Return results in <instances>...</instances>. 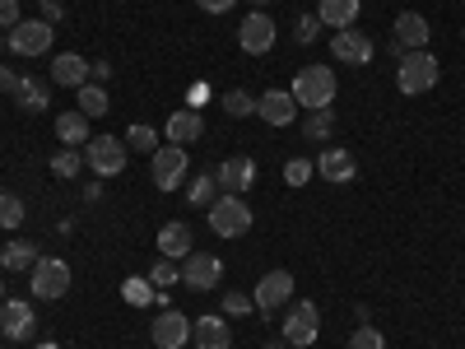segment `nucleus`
<instances>
[{"label": "nucleus", "mask_w": 465, "mask_h": 349, "mask_svg": "<svg viewBox=\"0 0 465 349\" xmlns=\"http://www.w3.org/2000/svg\"><path fill=\"white\" fill-rule=\"evenodd\" d=\"M126 149L153 154V149H159V131H153V126H131V131H126Z\"/></svg>", "instance_id": "473e14b6"}, {"label": "nucleus", "mask_w": 465, "mask_h": 349, "mask_svg": "<svg viewBox=\"0 0 465 349\" xmlns=\"http://www.w3.org/2000/svg\"><path fill=\"white\" fill-rule=\"evenodd\" d=\"M307 140H331L335 135V112L331 107H317V112H307V126H302Z\"/></svg>", "instance_id": "c85d7f7f"}, {"label": "nucleus", "mask_w": 465, "mask_h": 349, "mask_svg": "<svg viewBox=\"0 0 465 349\" xmlns=\"http://www.w3.org/2000/svg\"><path fill=\"white\" fill-rule=\"evenodd\" d=\"M186 344H191V322H186V313L168 307V313L153 322V349H186Z\"/></svg>", "instance_id": "2eb2a0df"}, {"label": "nucleus", "mask_w": 465, "mask_h": 349, "mask_svg": "<svg viewBox=\"0 0 465 349\" xmlns=\"http://www.w3.org/2000/svg\"><path fill=\"white\" fill-rule=\"evenodd\" d=\"M247 313H256V298L252 294H223V317H247Z\"/></svg>", "instance_id": "4c0bfd02"}, {"label": "nucleus", "mask_w": 465, "mask_h": 349, "mask_svg": "<svg viewBox=\"0 0 465 349\" xmlns=\"http://www.w3.org/2000/svg\"><path fill=\"white\" fill-rule=\"evenodd\" d=\"M28 289H33V298H43V303L65 298V289H70V265L56 261V256H37V265L28 270Z\"/></svg>", "instance_id": "39448f33"}, {"label": "nucleus", "mask_w": 465, "mask_h": 349, "mask_svg": "<svg viewBox=\"0 0 465 349\" xmlns=\"http://www.w3.org/2000/svg\"><path fill=\"white\" fill-rule=\"evenodd\" d=\"M126 140L122 135H94L89 145H84V168L94 173V177H122L126 173Z\"/></svg>", "instance_id": "7ed1b4c3"}, {"label": "nucleus", "mask_w": 465, "mask_h": 349, "mask_svg": "<svg viewBox=\"0 0 465 349\" xmlns=\"http://www.w3.org/2000/svg\"><path fill=\"white\" fill-rule=\"evenodd\" d=\"M344 349H386V335H381L377 326H359L354 335H349Z\"/></svg>", "instance_id": "e433bc0d"}, {"label": "nucleus", "mask_w": 465, "mask_h": 349, "mask_svg": "<svg viewBox=\"0 0 465 349\" xmlns=\"http://www.w3.org/2000/svg\"><path fill=\"white\" fill-rule=\"evenodd\" d=\"M289 349H312V340L322 335V313H317V303H293L289 313H284V331Z\"/></svg>", "instance_id": "6e6552de"}, {"label": "nucleus", "mask_w": 465, "mask_h": 349, "mask_svg": "<svg viewBox=\"0 0 465 349\" xmlns=\"http://www.w3.org/2000/svg\"><path fill=\"white\" fill-rule=\"evenodd\" d=\"M214 182H219V191H228V196H247L252 182H256V159L252 154H228V159L214 168Z\"/></svg>", "instance_id": "9d476101"}, {"label": "nucleus", "mask_w": 465, "mask_h": 349, "mask_svg": "<svg viewBox=\"0 0 465 349\" xmlns=\"http://www.w3.org/2000/svg\"><path fill=\"white\" fill-rule=\"evenodd\" d=\"M265 349H289V340L284 335H265Z\"/></svg>", "instance_id": "a18cd8bd"}, {"label": "nucleus", "mask_w": 465, "mask_h": 349, "mask_svg": "<svg viewBox=\"0 0 465 349\" xmlns=\"http://www.w3.org/2000/svg\"><path fill=\"white\" fill-rule=\"evenodd\" d=\"M256 116L265 126H293L298 122V103H293L289 89H270V94L256 98Z\"/></svg>", "instance_id": "4468645a"}, {"label": "nucleus", "mask_w": 465, "mask_h": 349, "mask_svg": "<svg viewBox=\"0 0 465 349\" xmlns=\"http://www.w3.org/2000/svg\"><path fill=\"white\" fill-rule=\"evenodd\" d=\"M359 15H363V0H322L317 5V19L326 24V28H354L359 24Z\"/></svg>", "instance_id": "5701e85b"}, {"label": "nucleus", "mask_w": 465, "mask_h": 349, "mask_svg": "<svg viewBox=\"0 0 465 349\" xmlns=\"http://www.w3.org/2000/svg\"><path fill=\"white\" fill-rule=\"evenodd\" d=\"M15 85H19V75L10 65H0V94H15Z\"/></svg>", "instance_id": "79ce46f5"}, {"label": "nucleus", "mask_w": 465, "mask_h": 349, "mask_svg": "<svg viewBox=\"0 0 465 349\" xmlns=\"http://www.w3.org/2000/svg\"><path fill=\"white\" fill-rule=\"evenodd\" d=\"M52 173H56V177H80V173H84V154L61 145V149L52 154Z\"/></svg>", "instance_id": "c756f323"}, {"label": "nucleus", "mask_w": 465, "mask_h": 349, "mask_svg": "<svg viewBox=\"0 0 465 349\" xmlns=\"http://www.w3.org/2000/svg\"><path fill=\"white\" fill-rule=\"evenodd\" d=\"M429 19H423L419 10H405V15H396V43L405 47V52H419V47H429Z\"/></svg>", "instance_id": "4be33fe9"}, {"label": "nucleus", "mask_w": 465, "mask_h": 349, "mask_svg": "<svg viewBox=\"0 0 465 349\" xmlns=\"http://www.w3.org/2000/svg\"><path fill=\"white\" fill-rule=\"evenodd\" d=\"M191 340H196V349H232V326L223 313H210V317H196Z\"/></svg>", "instance_id": "f3484780"}, {"label": "nucleus", "mask_w": 465, "mask_h": 349, "mask_svg": "<svg viewBox=\"0 0 465 349\" xmlns=\"http://www.w3.org/2000/svg\"><path fill=\"white\" fill-rule=\"evenodd\" d=\"M163 135H168L173 145H182V149H186L191 140H201V135H205V116H201L196 107H182V112H173V116H168V131H163Z\"/></svg>", "instance_id": "412c9836"}, {"label": "nucleus", "mask_w": 465, "mask_h": 349, "mask_svg": "<svg viewBox=\"0 0 465 349\" xmlns=\"http://www.w3.org/2000/svg\"><path fill=\"white\" fill-rule=\"evenodd\" d=\"M438 75H442V61H438L429 47H419V52H405V56H401L396 85H401V94L419 98V94H429V89L438 85Z\"/></svg>", "instance_id": "f257e3e1"}, {"label": "nucleus", "mask_w": 465, "mask_h": 349, "mask_svg": "<svg viewBox=\"0 0 465 349\" xmlns=\"http://www.w3.org/2000/svg\"><path fill=\"white\" fill-rule=\"evenodd\" d=\"M186 168H191V159L182 145H159L149 154V173H153V186L159 191H177L186 182Z\"/></svg>", "instance_id": "423d86ee"}, {"label": "nucleus", "mask_w": 465, "mask_h": 349, "mask_svg": "<svg viewBox=\"0 0 465 349\" xmlns=\"http://www.w3.org/2000/svg\"><path fill=\"white\" fill-rule=\"evenodd\" d=\"M15 98H19V107H24V112H47V103H52V89H47V80H43V75H19Z\"/></svg>", "instance_id": "393cba45"}, {"label": "nucleus", "mask_w": 465, "mask_h": 349, "mask_svg": "<svg viewBox=\"0 0 465 349\" xmlns=\"http://www.w3.org/2000/svg\"><path fill=\"white\" fill-rule=\"evenodd\" d=\"M37 256L43 252H37V243H28V238H10L5 247H0V265L5 270H33Z\"/></svg>", "instance_id": "a878e982"}, {"label": "nucleus", "mask_w": 465, "mask_h": 349, "mask_svg": "<svg viewBox=\"0 0 465 349\" xmlns=\"http://www.w3.org/2000/svg\"><path fill=\"white\" fill-rule=\"evenodd\" d=\"M252 298H256V313H261V317L280 313V307H289V303H293V275H289V270H270V275H261V280H256Z\"/></svg>", "instance_id": "1a4fd4ad"}, {"label": "nucleus", "mask_w": 465, "mask_h": 349, "mask_svg": "<svg viewBox=\"0 0 465 349\" xmlns=\"http://www.w3.org/2000/svg\"><path fill=\"white\" fill-rule=\"evenodd\" d=\"M275 19H270L265 10H252L247 19H242V28H238V47L247 52V56H265L270 47H275Z\"/></svg>", "instance_id": "9b49d317"}, {"label": "nucleus", "mask_w": 465, "mask_h": 349, "mask_svg": "<svg viewBox=\"0 0 465 349\" xmlns=\"http://www.w3.org/2000/svg\"><path fill=\"white\" fill-rule=\"evenodd\" d=\"M252 5H256V10H265V5H270V0H252Z\"/></svg>", "instance_id": "49530a36"}, {"label": "nucleus", "mask_w": 465, "mask_h": 349, "mask_svg": "<svg viewBox=\"0 0 465 349\" xmlns=\"http://www.w3.org/2000/svg\"><path fill=\"white\" fill-rule=\"evenodd\" d=\"M0 303H5V280H0Z\"/></svg>", "instance_id": "de8ad7c7"}, {"label": "nucleus", "mask_w": 465, "mask_h": 349, "mask_svg": "<svg viewBox=\"0 0 465 349\" xmlns=\"http://www.w3.org/2000/svg\"><path fill=\"white\" fill-rule=\"evenodd\" d=\"M122 294H126V303H131V307H149V303H153V284H149V280H140V275H135V280H126V284H122Z\"/></svg>", "instance_id": "c9c22d12"}, {"label": "nucleus", "mask_w": 465, "mask_h": 349, "mask_svg": "<svg viewBox=\"0 0 465 349\" xmlns=\"http://www.w3.org/2000/svg\"><path fill=\"white\" fill-rule=\"evenodd\" d=\"M331 52H335V61H344V65H368V61L377 56V43H372L363 28H340V33L331 37Z\"/></svg>", "instance_id": "f8f14e48"}, {"label": "nucleus", "mask_w": 465, "mask_h": 349, "mask_svg": "<svg viewBox=\"0 0 465 349\" xmlns=\"http://www.w3.org/2000/svg\"><path fill=\"white\" fill-rule=\"evenodd\" d=\"M144 280H149L153 289H168V284H177V280H182V265H177V261H168V256H159V261L149 265V275H144Z\"/></svg>", "instance_id": "7c9ffc66"}, {"label": "nucleus", "mask_w": 465, "mask_h": 349, "mask_svg": "<svg viewBox=\"0 0 465 349\" xmlns=\"http://www.w3.org/2000/svg\"><path fill=\"white\" fill-rule=\"evenodd\" d=\"M0 335L5 340H28L33 335V303H24V298L0 303Z\"/></svg>", "instance_id": "dca6fc26"}, {"label": "nucleus", "mask_w": 465, "mask_h": 349, "mask_svg": "<svg viewBox=\"0 0 465 349\" xmlns=\"http://www.w3.org/2000/svg\"><path fill=\"white\" fill-rule=\"evenodd\" d=\"M24 219H28L24 201H19V196H10V191H0V228H19Z\"/></svg>", "instance_id": "2f4dec72"}, {"label": "nucleus", "mask_w": 465, "mask_h": 349, "mask_svg": "<svg viewBox=\"0 0 465 349\" xmlns=\"http://www.w3.org/2000/svg\"><path fill=\"white\" fill-rule=\"evenodd\" d=\"M312 177H317V164H312V159H289V164H284V182H289V186H307Z\"/></svg>", "instance_id": "f704fd0d"}, {"label": "nucleus", "mask_w": 465, "mask_h": 349, "mask_svg": "<svg viewBox=\"0 0 465 349\" xmlns=\"http://www.w3.org/2000/svg\"><path fill=\"white\" fill-rule=\"evenodd\" d=\"M56 140H61L65 149H84V140H94V135H89V116H84L80 107L61 112V116H56Z\"/></svg>", "instance_id": "b1692460"}, {"label": "nucleus", "mask_w": 465, "mask_h": 349, "mask_svg": "<svg viewBox=\"0 0 465 349\" xmlns=\"http://www.w3.org/2000/svg\"><path fill=\"white\" fill-rule=\"evenodd\" d=\"M210 228L219 233V238H242V233L252 228V205L242 196H228V191H219L214 205H210Z\"/></svg>", "instance_id": "20e7f679"}, {"label": "nucleus", "mask_w": 465, "mask_h": 349, "mask_svg": "<svg viewBox=\"0 0 465 349\" xmlns=\"http://www.w3.org/2000/svg\"><path fill=\"white\" fill-rule=\"evenodd\" d=\"M43 349H56V344H43Z\"/></svg>", "instance_id": "09e8293b"}, {"label": "nucleus", "mask_w": 465, "mask_h": 349, "mask_svg": "<svg viewBox=\"0 0 465 349\" xmlns=\"http://www.w3.org/2000/svg\"><path fill=\"white\" fill-rule=\"evenodd\" d=\"M24 24V0H0V28H19Z\"/></svg>", "instance_id": "58836bf2"}, {"label": "nucleus", "mask_w": 465, "mask_h": 349, "mask_svg": "<svg viewBox=\"0 0 465 349\" xmlns=\"http://www.w3.org/2000/svg\"><path fill=\"white\" fill-rule=\"evenodd\" d=\"M52 85H65V89L89 85V61H84L80 52H61V56H52Z\"/></svg>", "instance_id": "aec40b11"}, {"label": "nucleus", "mask_w": 465, "mask_h": 349, "mask_svg": "<svg viewBox=\"0 0 465 349\" xmlns=\"http://www.w3.org/2000/svg\"><path fill=\"white\" fill-rule=\"evenodd\" d=\"M317 28H322V19H317V15H302V19L293 24V37H298V43L307 47V43H312V37H317Z\"/></svg>", "instance_id": "ea45409f"}, {"label": "nucleus", "mask_w": 465, "mask_h": 349, "mask_svg": "<svg viewBox=\"0 0 465 349\" xmlns=\"http://www.w3.org/2000/svg\"><path fill=\"white\" fill-rule=\"evenodd\" d=\"M219 275H223V261L210 256V252H191V256L182 261V284H186V289H196V294L214 289Z\"/></svg>", "instance_id": "ddd939ff"}, {"label": "nucleus", "mask_w": 465, "mask_h": 349, "mask_svg": "<svg viewBox=\"0 0 465 349\" xmlns=\"http://www.w3.org/2000/svg\"><path fill=\"white\" fill-rule=\"evenodd\" d=\"M317 173H322L326 182H335V186H344V182H354V173H359V164H354V154H349V149H340V145H331V149H322V159H317Z\"/></svg>", "instance_id": "6ab92c4d"}, {"label": "nucleus", "mask_w": 465, "mask_h": 349, "mask_svg": "<svg viewBox=\"0 0 465 349\" xmlns=\"http://www.w3.org/2000/svg\"><path fill=\"white\" fill-rule=\"evenodd\" d=\"M191 252H196V238H191V228H186L182 219H173V224L159 228V256H168V261L182 265Z\"/></svg>", "instance_id": "a211bd4d"}, {"label": "nucleus", "mask_w": 465, "mask_h": 349, "mask_svg": "<svg viewBox=\"0 0 465 349\" xmlns=\"http://www.w3.org/2000/svg\"><path fill=\"white\" fill-rule=\"evenodd\" d=\"M293 103L307 107V112H317V107H331L335 103V70L331 65H307L293 75V85H289Z\"/></svg>", "instance_id": "f03ea898"}, {"label": "nucleus", "mask_w": 465, "mask_h": 349, "mask_svg": "<svg viewBox=\"0 0 465 349\" xmlns=\"http://www.w3.org/2000/svg\"><path fill=\"white\" fill-rule=\"evenodd\" d=\"M43 10H47L43 19H47V24H56V19H61V0H43Z\"/></svg>", "instance_id": "c03bdc74"}, {"label": "nucleus", "mask_w": 465, "mask_h": 349, "mask_svg": "<svg viewBox=\"0 0 465 349\" xmlns=\"http://www.w3.org/2000/svg\"><path fill=\"white\" fill-rule=\"evenodd\" d=\"M196 5H201L205 15H223V10H232V0H196Z\"/></svg>", "instance_id": "37998d69"}, {"label": "nucleus", "mask_w": 465, "mask_h": 349, "mask_svg": "<svg viewBox=\"0 0 465 349\" xmlns=\"http://www.w3.org/2000/svg\"><path fill=\"white\" fill-rule=\"evenodd\" d=\"M52 37H56V28L47 19H24L19 28L5 33V47L15 56H47L52 52Z\"/></svg>", "instance_id": "0eeeda50"}, {"label": "nucleus", "mask_w": 465, "mask_h": 349, "mask_svg": "<svg viewBox=\"0 0 465 349\" xmlns=\"http://www.w3.org/2000/svg\"><path fill=\"white\" fill-rule=\"evenodd\" d=\"M223 112H228V116H252V112H256V98H252L247 89H228V94H223Z\"/></svg>", "instance_id": "72a5a7b5"}, {"label": "nucleus", "mask_w": 465, "mask_h": 349, "mask_svg": "<svg viewBox=\"0 0 465 349\" xmlns=\"http://www.w3.org/2000/svg\"><path fill=\"white\" fill-rule=\"evenodd\" d=\"M89 80H94V85H107V80H112V65H107V61H89Z\"/></svg>", "instance_id": "a19ab883"}, {"label": "nucleus", "mask_w": 465, "mask_h": 349, "mask_svg": "<svg viewBox=\"0 0 465 349\" xmlns=\"http://www.w3.org/2000/svg\"><path fill=\"white\" fill-rule=\"evenodd\" d=\"M214 196H219V182H214V173H196V182H186V201L191 205H214Z\"/></svg>", "instance_id": "cd10ccee"}, {"label": "nucleus", "mask_w": 465, "mask_h": 349, "mask_svg": "<svg viewBox=\"0 0 465 349\" xmlns=\"http://www.w3.org/2000/svg\"><path fill=\"white\" fill-rule=\"evenodd\" d=\"M74 94H80V112L89 116V122H98V116H107V107H112V98H107V89L103 85H80V89H74Z\"/></svg>", "instance_id": "bb28decb"}]
</instances>
